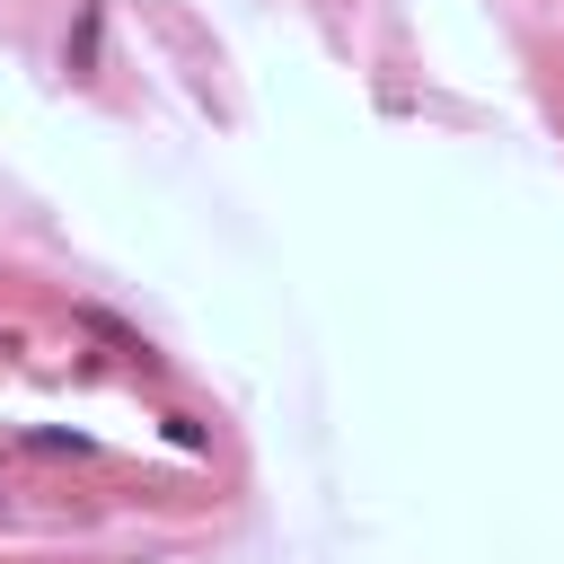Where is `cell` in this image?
<instances>
[{"label": "cell", "instance_id": "3957f363", "mask_svg": "<svg viewBox=\"0 0 564 564\" xmlns=\"http://www.w3.org/2000/svg\"><path fill=\"white\" fill-rule=\"evenodd\" d=\"M159 423H167V441H176V449H212V432H203V414H159Z\"/></svg>", "mask_w": 564, "mask_h": 564}, {"label": "cell", "instance_id": "7a4b0ae2", "mask_svg": "<svg viewBox=\"0 0 564 564\" xmlns=\"http://www.w3.org/2000/svg\"><path fill=\"white\" fill-rule=\"evenodd\" d=\"M26 449H35V458H88L97 441H88V432H26Z\"/></svg>", "mask_w": 564, "mask_h": 564}, {"label": "cell", "instance_id": "277c9868", "mask_svg": "<svg viewBox=\"0 0 564 564\" xmlns=\"http://www.w3.org/2000/svg\"><path fill=\"white\" fill-rule=\"evenodd\" d=\"M0 511H9V502H0Z\"/></svg>", "mask_w": 564, "mask_h": 564}, {"label": "cell", "instance_id": "6da1fadb", "mask_svg": "<svg viewBox=\"0 0 564 564\" xmlns=\"http://www.w3.org/2000/svg\"><path fill=\"white\" fill-rule=\"evenodd\" d=\"M70 326H79V335H106V344H115L132 370H159V344H150V335H132L115 308H70Z\"/></svg>", "mask_w": 564, "mask_h": 564}]
</instances>
